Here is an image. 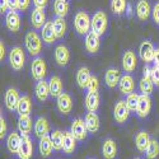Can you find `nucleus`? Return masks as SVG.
<instances>
[{
	"label": "nucleus",
	"instance_id": "1",
	"mask_svg": "<svg viewBox=\"0 0 159 159\" xmlns=\"http://www.w3.org/2000/svg\"><path fill=\"white\" fill-rule=\"evenodd\" d=\"M73 24L75 32L79 36L85 37L92 31V17L85 10H78L74 16Z\"/></svg>",
	"mask_w": 159,
	"mask_h": 159
},
{
	"label": "nucleus",
	"instance_id": "2",
	"mask_svg": "<svg viewBox=\"0 0 159 159\" xmlns=\"http://www.w3.org/2000/svg\"><path fill=\"white\" fill-rule=\"evenodd\" d=\"M42 38L41 34H38L36 31H30L24 37V45L25 50L28 51V54L33 57L38 56L42 52Z\"/></svg>",
	"mask_w": 159,
	"mask_h": 159
},
{
	"label": "nucleus",
	"instance_id": "3",
	"mask_svg": "<svg viewBox=\"0 0 159 159\" xmlns=\"http://www.w3.org/2000/svg\"><path fill=\"white\" fill-rule=\"evenodd\" d=\"M108 28V17L103 10H97L92 16V32L97 33L99 37L104 36Z\"/></svg>",
	"mask_w": 159,
	"mask_h": 159
},
{
	"label": "nucleus",
	"instance_id": "4",
	"mask_svg": "<svg viewBox=\"0 0 159 159\" xmlns=\"http://www.w3.org/2000/svg\"><path fill=\"white\" fill-rule=\"evenodd\" d=\"M9 65L13 70L19 71L23 69V66L25 64V54L20 46H14L9 51V56H8Z\"/></svg>",
	"mask_w": 159,
	"mask_h": 159
},
{
	"label": "nucleus",
	"instance_id": "5",
	"mask_svg": "<svg viewBox=\"0 0 159 159\" xmlns=\"http://www.w3.org/2000/svg\"><path fill=\"white\" fill-rule=\"evenodd\" d=\"M46 74H47L46 60L41 56H36L32 60V64H31V75H32V78L36 82H39V80H43V79L46 78Z\"/></svg>",
	"mask_w": 159,
	"mask_h": 159
},
{
	"label": "nucleus",
	"instance_id": "6",
	"mask_svg": "<svg viewBox=\"0 0 159 159\" xmlns=\"http://www.w3.org/2000/svg\"><path fill=\"white\" fill-rule=\"evenodd\" d=\"M70 132L74 135V138L78 141H84L88 138V134H89L87 125H85V121L80 117L74 118L73 120L71 126H70Z\"/></svg>",
	"mask_w": 159,
	"mask_h": 159
},
{
	"label": "nucleus",
	"instance_id": "7",
	"mask_svg": "<svg viewBox=\"0 0 159 159\" xmlns=\"http://www.w3.org/2000/svg\"><path fill=\"white\" fill-rule=\"evenodd\" d=\"M130 113H131V111L127 107V104H126L125 101L120 99V101L116 102L115 107H113V118H115V121L117 124H120V125L125 124L129 120Z\"/></svg>",
	"mask_w": 159,
	"mask_h": 159
},
{
	"label": "nucleus",
	"instance_id": "8",
	"mask_svg": "<svg viewBox=\"0 0 159 159\" xmlns=\"http://www.w3.org/2000/svg\"><path fill=\"white\" fill-rule=\"evenodd\" d=\"M20 99V96H19V92L17 88L14 87H9L7 90H5V94H4V104L8 111L10 112H14L17 111V106H18V102Z\"/></svg>",
	"mask_w": 159,
	"mask_h": 159
},
{
	"label": "nucleus",
	"instance_id": "9",
	"mask_svg": "<svg viewBox=\"0 0 159 159\" xmlns=\"http://www.w3.org/2000/svg\"><path fill=\"white\" fill-rule=\"evenodd\" d=\"M54 57L60 68H65L70 62V50L64 43H59L54 50Z\"/></svg>",
	"mask_w": 159,
	"mask_h": 159
},
{
	"label": "nucleus",
	"instance_id": "10",
	"mask_svg": "<svg viewBox=\"0 0 159 159\" xmlns=\"http://www.w3.org/2000/svg\"><path fill=\"white\" fill-rule=\"evenodd\" d=\"M20 24L22 19L18 10H9L8 13H5V27L10 32L17 33L20 30Z\"/></svg>",
	"mask_w": 159,
	"mask_h": 159
},
{
	"label": "nucleus",
	"instance_id": "11",
	"mask_svg": "<svg viewBox=\"0 0 159 159\" xmlns=\"http://www.w3.org/2000/svg\"><path fill=\"white\" fill-rule=\"evenodd\" d=\"M84 46H85V50L88 54H90V55L98 54V51L101 48V37L97 33L90 31L84 37Z\"/></svg>",
	"mask_w": 159,
	"mask_h": 159
},
{
	"label": "nucleus",
	"instance_id": "12",
	"mask_svg": "<svg viewBox=\"0 0 159 159\" xmlns=\"http://www.w3.org/2000/svg\"><path fill=\"white\" fill-rule=\"evenodd\" d=\"M56 107L61 115H69L73 111V98L68 92H62L56 98Z\"/></svg>",
	"mask_w": 159,
	"mask_h": 159
},
{
	"label": "nucleus",
	"instance_id": "13",
	"mask_svg": "<svg viewBox=\"0 0 159 159\" xmlns=\"http://www.w3.org/2000/svg\"><path fill=\"white\" fill-rule=\"evenodd\" d=\"M138 66V56L132 50H126L122 55V69L125 73H134Z\"/></svg>",
	"mask_w": 159,
	"mask_h": 159
},
{
	"label": "nucleus",
	"instance_id": "14",
	"mask_svg": "<svg viewBox=\"0 0 159 159\" xmlns=\"http://www.w3.org/2000/svg\"><path fill=\"white\" fill-rule=\"evenodd\" d=\"M154 51H155V47H154V45L152 43V41H149V39H144V41L140 43V46H139V55H140V59H141L145 64L153 62Z\"/></svg>",
	"mask_w": 159,
	"mask_h": 159
},
{
	"label": "nucleus",
	"instance_id": "15",
	"mask_svg": "<svg viewBox=\"0 0 159 159\" xmlns=\"http://www.w3.org/2000/svg\"><path fill=\"white\" fill-rule=\"evenodd\" d=\"M152 111V99L150 96L147 94H140L139 96V103L136 108V116L139 118H147Z\"/></svg>",
	"mask_w": 159,
	"mask_h": 159
},
{
	"label": "nucleus",
	"instance_id": "16",
	"mask_svg": "<svg viewBox=\"0 0 159 159\" xmlns=\"http://www.w3.org/2000/svg\"><path fill=\"white\" fill-rule=\"evenodd\" d=\"M22 138H23V135L19 131H11L10 134L7 136V149L13 155L18 154L20 144H22Z\"/></svg>",
	"mask_w": 159,
	"mask_h": 159
},
{
	"label": "nucleus",
	"instance_id": "17",
	"mask_svg": "<svg viewBox=\"0 0 159 159\" xmlns=\"http://www.w3.org/2000/svg\"><path fill=\"white\" fill-rule=\"evenodd\" d=\"M33 155V143L30 135H23L22 138V144L19 152L17 154L18 159H32Z\"/></svg>",
	"mask_w": 159,
	"mask_h": 159
},
{
	"label": "nucleus",
	"instance_id": "18",
	"mask_svg": "<svg viewBox=\"0 0 159 159\" xmlns=\"http://www.w3.org/2000/svg\"><path fill=\"white\" fill-rule=\"evenodd\" d=\"M41 38L43 43L46 45H54L57 38H56V33H55V30H54V24H52V20H47L45 23V25L41 28Z\"/></svg>",
	"mask_w": 159,
	"mask_h": 159
},
{
	"label": "nucleus",
	"instance_id": "19",
	"mask_svg": "<svg viewBox=\"0 0 159 159\" xmlns=\"http://www.w3.org/2000/svg\"><path fill=\"white\" fill-rule=\"evenodd\" d=\"M121 71L116 69V68H108L104 73V84L107 85V88L113 89L116 87H118V83H120L121 79Z\"/></svg>",
	"mask_w": 159,
	"mask_h": 159
},
{
	"label": "nucleus",
	"instance_id": "20",
	"mask_svg": "<svg viewBox=\"0 0 159 159\" xmlns=\"http://www.w3.org/2000/svg\"><path fill=\"white\" fill-rule=\"evenodd\" d=\"M102 155L104 159H116L117 158V144L113 139L107 138L102 143Z\"/></svg>",
	"mask_w": 159,
	"mask_h": 159
},
{
	"label": "nucleus",
	"instance_id": "21",
	"mask_svg": "<svg viewBox=\"0 0 159 159\" xmlns=\"http://www.w3.org/2000/svg\"><path fill=\"white\" fill-rule=\"evenodd\" d=\"M118 89H120L121 94H130L132 92H135V79L131 76V74H125L121 76L120 83H118Z\"/></svg>",
	"mask_w": 159,
	"mask_h": 159
},
{
	"label": "nucleus",
	"instance_id": "22",
	"mask_svg": "<svg viewBox=\"0 0 159 159\" xmlns=\"http://www.w3.org/2000/svg\"><path fill=\"white\" fill-rule=\"evenodd\" d=\"M152 5L149 4L148 0H139L136 3V17L141 22H147L149 17L152 16Z\"/></svg>",
	"mask_w": 159,
	"mask_h": 159
},
{
	"label": "nucleus",
	"instance_id": "23",
	"mask_svg": "<svg viewBox=\"0 0 159 159\" xmlns=\"http://www.w3.org/2000/svg\"><path fill=\"white\" fill-rule=\"evenodd\" d=\"M46 13L45 9L34 8L31 13V24L34 30H41L46 23Z\"/></svg>",
	"mask_w": 159,
	"mask_h": 159
},
{
	"label": "nucleus",
	"instance_id": "24",
	"mask_svg": "<svg viewBox=\"0 0 159 159\" xmlns=\"http://www.w3.org/2000/svg\"><path fill=\"white\" fill-rule=\"evenodd\" d=\"M48 88H50V97L51 98H57L62 92H64V85L61 78L57 75H52L48 79Z\"/></svg>",
	"mask_w": 159,
	"mask_h": 159
},
{
	"label": "nucleus",
	"instance_id": "25",
	"mask_svg": "<svg viewBox=\"0 0 159 159\" xmlns=\"http://www.w3.org/2000/svg\"><path fill=\"white\" fill-rule=\"evenodd\" d=\"M90 78H92V74H90V70L87 68V66H80V68L76 70L75 80H76V84L79 85V88L87 89Z\"/></svg>",
	"mask_w": 159,
	"mask_h": 159
},
{
	"label": "nucleus",
	"instance_id": "26",
	"mask_svg": "<svg viewBox=\"0 0 159 159\" xmlns=\"http://www.w3.org/2000/svg\"><path fill=\"white\" fill-rule=\"evenodd\" d=\"M84 121H85L89 134H97L101 127V120H99V116L97 115V112H88L84 116Z\"/></svg>",
	"mask_w": 159,
	"mask_h": 159
},
{
	"label": "nucleus",
	"instance_id": "27",
	"mask_svg": "<svg viewBox=\"0 0 159 159\" xmlns=\"http://www.w3.org/2000/svg\"><path fill=\"white\" fill-rule=\"evenodd\" d=\"M85 108L88 112H97L101 104V97L98 92H88L85 96Z\"/></svg>",
	"mask_w": 159,
	"mask_h": 159
},
{
	"label": "nucleus",
	"instance_id": "28",
	"mask_svg": "<svg viewBox=\"0 0 159 159\" xmlns=\"http://www.w3.org/2000/svg\"><path fill=\"white\" fill-rule=\"evenodd\" d=\"M34 94H36V98L39 101V102H46L50 97V88H48V82L46 79L43 80H39L36 83V87H34Z\"/></svg>",
	"mask_w": 159,
	"mask_h": 159
},
{
	"label": "nucleus",
	"instance_id": "29",
	"mask_svg": "<svg viewBox=\"0 0 159 159\" xmlns=\"http://www.w3.org/2000/svg\"><path fill=\"white\" fill-rule=\"evenodd\" d=\"M76 139L74 138V135L69 131H64V141H62V152L66 155H70L75 152L76 149Z\"/></svg>",
	"mask_w": 159,
	"mask_h": 159
},
{
	"label": "nucleus",
	"instance_id": "30",
	"mask_svg": "<svg viewBox=\"0 0 159 159\" xmlns=\"http://www.w3.org/2000/svg\"><path fill=\"white\" fill-rule=\"evenodd\" d=\"M33 129V121L30 115H22L18 117V131L22 135H30Z\"/></svg>",
	"mask_w": 159,
	"mask_h": 159
},
{
	"label": "nucleus",
	"instance_id": "31",
	"mask_svg": "<svg viewBox=\"0 0 159 159\" xmlns=\"http://www.w3.org/2000/svg\"><path fill=\"white\" fill-rule=\"evenodd\" d=\"M34 134L39 139V138H42V136H46L50 134V124L48 121L46 120L45 117L42 116H39L36 118V121H34Z\"/></svg>",
	"mask_w": 159,
	"mask_h": 159
},
{
	"label": "nucleus",
	"instance_id": "32",
	"mask_svg": "<svg viewBox=\"0 0 159 159\" xmlns=\"http://www.w3.org/2000/svg\"><path fill=\"white\" fill-rule=\"evenodd\" d=\"M38 149H39V153L43 158H48L54 150V145H52V140L50 138V134L46 135V136H42L39 138L38 140Z\"/></svg>",
	"mask_w": 159,
	"mask_h": 159
},
{
	"label": "nucleus",
	"instance_id": "33",
	"mask_svg": "<svg viewBox=\"0 0 159 159\" xmlns=\"http://www.w3.org/2000/svg\"><path fill=\"white\" fill-rule=\"evenodd\" d=\"M149 141H150V136L147 131L140 130L135 135V147L140 153H145V150H147L149 145Z\"/></svg>",
	"mask_w": 159,
	"mask_h": 159
},
{
	"label": "nucleus",
	"instance_id": "34",
	"mask_svg": "<svg viewBox=\"0 0 159 159\" xmlns=\"http://www.w3.org/2000/svg\"><path fill=\"white\" fill-rule=\"evenodd\" d=\"M52 24H54V30L56 33V38L57 39H64L66 36V32H68V24H66L65 18L62 17H55L54 20H52Z\"/></svg>",
	"mask_w": 159,
	"mask_h": 159
},
{
	"label": "nucleus",
	"instance_id": "35",
	"mask_svg": "<svg viewBox=\"0 0 159 159\" xmlns=\"http://www.w3.org/2000/svg\"><path fill=\"white\" fill-rule=\"evenodd\" d=\"M32 111V99L30 96L24 94L20 97L19 102H18V106H17V113L19 116L22 115H30Z\"/></svg>",
	"mask_w": 159,
	"mask_h": 159
},
{
	"label": "nucleus",
	"instance_id": "36",
	"mask_svg": "<svg viewBox=\"0 0 159 159\" xmlns=\"http://www.w3.org/2000/svg\"><path fill=\"white\" fill-rule=\"evenodd\" d=\"M127 0H111L110 2V8L112 14L116 17H121L126 14V9H127Z\"/></svg>",
	"mask_w": 159,
	"mask_h": 159
},
{
	"label": "nucleus",
	"instance_id": "37",
	"mask_svg": "<svg viewBox=\"0 0 159 159\" xmlns=\"http://www.w3.org/2000/svg\"><path fill=\"white\" fill-rule=\"evenodd\" d=\"M69 10H70V4L68 0H55L54 2V13L56 17L65 18L68 16Z\"/></svg>",
	"mask_w": 159,
	"mask_h": 159
},
{
	"label": "nucleus",
	"instance_id": "38",
	"mask_svg": "<svg viewBox=\"0 0 159 159\" xmlns=\"http://www.w3.org/2000/svg\"><path fill=\"white\" fill-rule=\"evenodd\" d=\"M50 138L52 140V145H54V150L60 152L62 150V141H64V132L61 130H54L50 132Z\"/></svg>",
	"mask_w": 159,
	"mask_h": 159
},
{
	"label": "nucleus",
	"instance_id": "39",
	"mask_svg": "<svg viewBox=\"0 0 159 159\" xmlns=\"http://www.w3.org/2000/svg\"><path fill=\"white\" fill-rule=\"evenodd\" d=\"M144 154L147 159H157L159 155V141L157 139H150L149 145Z\"/></svg>",
	"mask_w": 159,
	"mask_h": 159
},
{
	"label": "nucleus",
	"instance_id": "40",
	"mask_svg": "<svg viewBox=\"0 0 159 159\" xmlns=\"http://www.w3.org/2000/svg\"><path fill=\"white\" fill-rule=\"evenodd\" d=\"M139 89L141 92V94H147L150 96L153 93V89H154V83L152 82L150 78H141V80L139 83Z\"/></svg>",
	"mask_w": 159,
	"mask_h": 159
},
{
	"label": "nucleus",
	"instance_id": "41",
	"mask_svg": "<svg viewBox=\"0 0 159 159\" xmlns=\"http://www.w3.org/2000/svg\"><path fill=\"white\" fill-rule=\"evenodd\" d=\"M139 96L138 93H135V92H132V93L127 94L126 96V104L127 107L130 108L131 112H136V108H138V103H139Z\"/></svg>",
	"mask_w": 159,
	"mask_h": 159
},
{
	"label": "nucleus",
	"instance_id": "42",
	"mask_svg": "<svg viewBox=\"0 0 159 159\" xmlns=\"http://www.w3.org/2000/svg\"><path fill=\"white\" fill-rule=\"evenodd\" d=\"M87 89H88V92H98V89H99V80H98V78L96 75H92Z\"/></svg>",
	"mask_w": 159,
	"mask_h": 159
},
{
	"label": "nucleus",
	"instance_id": "43",
	"mask_svg": "<svg viewBox=\"0 0 159 159\" xmlns=\"http://www.w3.org/2000/svg\"><path fill=\"white\" fill-rule=\"evenodd\" d=\"M7 132H8V126H7V120L5 117L2 115L0 116V139H5L7 138Z\"/></svg>",
	"mask_w": 159,
	"mask_h": 159
},
{
	"label": "nucleus",
	"instance_id": "44",
	"mask_svg": "<svg viewBox=\"0 0 159 159\" xmlns=\"http://www.w3.org/2000/svg\"><path fill=\"white\" fill-rule=\"evenodd\" d=\"M152 82L154 83L155 87H159V66H154L152 68Z\"/></svg>",
	"mask_w": 159,
	"mask_h": 159
},
{
	"label": "nucleus",
	"instance_id": "45",
	"mask_svg": "<svg viewBox=\"0 0 159 159\" xmlns=\"http://www.w3.org/2000/svg\"><path fill=\"white\" fill-rule=\"evenodd\" d=\"M152 18H153V22L155 23V25H158V27H159V2L153 7Z\"/></svg>",
	"mask_w": 159,
	"mask_h": 159
},
{
	"label": "nucleus",
	"instance_id": "46",
	"mask_svg": "<svg viewBox=\"0 0 159 159\" xmlns=\"http://www.w3.org/2000/svg\"><path fill=\"white\" fill-rule=\"evenodd\" d=\"M32 4V0H18V5H19V11H27Z\"/></svg>",
	"mask_w": 159,
	"mask_h": 159
},
{
	"label": "nucleus",
	"instance_id": "47",
	"mask_svg": "<svg viewBox=\"0 0 159 159\" xmlns=\"http://www.w3.org/2000/svg\"><path fill=\"white\" fill-rule=\"evenodd\" d=\"M32 3H33L34 8L46 9V7L48 5V0H32Z\"/></svg>",
	"mask_w": 159,
	"mask_h": 159
},
{
	"label": "nucleus",
	"instance_id": "48",
	"mask_svg": "<svg viewBox=\"0 0 159 159\" xmlns=\"http://www.w3.org/2000/svg\"><path fill=\"white\" fill-rule=\"evenodd\" d=\"M143 76H144V78H150V79H152V68L149 66V64H145L144 69H143Z\"/></svg>",
	"mask_w": 159,
	"mask_h": 159
},
{
	"label": "nucleus",
	"instance_id": "49",
	"mask_svg": "<svg viewBox=\"0 0 159 159\" xmlns=\"http://www.w3.org/2000/svg\"><path fill=\"white\" fill-rule=\"evenodd\" d=\"M0 10H2V13H8L10 10L8 0H0Z\"/></svg>",
	"mask_w": 159,
	"mask_h": 159
},
{
	"label": "nucleus",
	"instance_id": "50",
	"mask_svg": "<svg viewBox=\"0 0 159 159\" xmlns=\"http://www.w3.org/2000/svg\"><path fill=\"white\" fill-rule=\"evenodd\" d=\"M8 4H9V9L10 10H18L19 5H18V0H8ZM19 11V10H18Z\"/></svg>",
	"mask_w": 159,
	"mask_h": 159
},
{
	"label": "nucleus",
	"instance_id": "51",
	"mask_svg": "<svg viewBox=\"0 0 159 159\" xmlns=\"http://www.w3.org/2000/svg\"><path fill=\"white\" fill-rule=\"evenodd\" d=\"M153 65L154 66H159V47H155L154 57H153Z\"/></svg>",
	"mask_w": 159,
	"mask_h": 159
},
{
	"label": "nucleus",
	"instance_id": "52",
	"mask_svg": "<svg viewBox=\"0 0 159 159\" xmlns=\"http://www.w3.org/2000/svg\"><path fill=\"white\" fill-rule=\"evenodd\" d=\"M4 59H5V46H4L3 41H2L0 42V60L4 61Z\"/></svg>",
	"mask_w": 159,
	"mask_h": 159
},
{
	"label": "nucleus",
	"instance_id": "53",
	"mask_svg": "<svg viewBox=\"0 0 159 159\" xmlns=\"http://www.w3.org/2000/svg\"><path fill=\"white\" fill-rule=\"evenodd\" d=\"M87 159H94V158H87Z\"/></svg>",
	"mask_w": 159,
	"mask_h": 159
},
{
	"label": "nucleus",
	"instance_id": "54",
	"mask_svg": "<svg viewBox=\"0 0 159 159\" xmlns=\"http://www.w3.org/2000/svg\"><path fill=\"white\" fill-rule=\"evenodd\" d=\"M134 159H141V158H134Z\"/></svg>",
	"mask_w": 159,
	"mask_h": 159
}]
</instances>
